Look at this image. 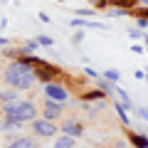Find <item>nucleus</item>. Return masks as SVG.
<instances>
[{"instance_id":"f257e3e1","label":"nucleus","mask_w":148,"mask_h":148,"mask_svg":"<svg viewBox=\"0 0 148 148\" xmlns=\"http://www.w3.org/2000/svg\"><path fill=\"white\" fill-rule=\"evenodd\" d=\"M3 82H5V86H10V89H15V91H27V89H32V86L37 84L32 67L22 64L20 59L10 62L3 69Z\"/></svg>"},{"instance_id":"f03ea898","label":"nucleus","mask_w":148,"mask_h":148,"mask_svg":"<svg viewBox=\"0 0 148 148\" xmlns=\"http://www.w3.org/2000/svg\"><path fill=\"white\" fill-rule=\"evenodd\" d=\"M3 109V116L8 119V121H15V123H30L37 119V104L35 101H27V99H17L12 101V104H5L0 106Z\"/></svg>"},{"instance_id":"7ed1b4c3","label":"nucleus","mask_w":148,"mask_h":148,"mask_svg":"<svg viewBox=\"0 0 148 148\" xmlns=\"http://www.w3.org/2000/svg\"><path fill=\"white\" fill-rule=\"evenodd\" d=\"M32 72H35V79L42 82V84L57 82L59 77H62V69H59L57 64H49V62H45V59H40V57H37L35 64H32Z\"/></svg>"},{"instance_id":"20e7f679","label":"nucleus","mask_w":148,"mask_h":148,"mask_svg":"<svg viewBox=\"0 0 148 148\" xmlns=\"http://www.w3.org/2000/svg\"><path fill=\"white\" fill-rule=\"evenodd\" d=\"M30 128L35 133V138H54L59 133V126L54 121H47V119H35V121H30Z\"/></svg>"},{"instance_id":"39448f33","label":"nucleus","mask_w":148,"mask_h":148,"mask_svg":"<svg viewBox=\"0 0 148 148\" xmlns=\"http://www.w3.org/2000/svg\"><path fill=\"white\" fill-rule=\"evenodd\" d=\"M45 99L57 101V104H67L69 91H67V86L59 84V82H47V84H45Z\"/></svg>"},{"instance_id":"423d86ee","label":"nucleus","mask_w":148,"mask_h":148,"mask_svg":"<svg viewBox=\"0 0 148 148\" xmlns=\"http://www.w3.org/2000/svg\"><path fill=\"white\" fill-rule=\"evenodd\" d=\"M62 114H64V104H57V101L45 99V104H42V119L57 123V119H62Z\"/></svg>"},{"instance_id":"0eeeda50","label":"nucleus","mask_w":148,"mask_h":148,"mask_svg":"<svg viewBox=\"0 0 148 148\" xmlns=\"http://www.w3.org/2000/svg\"><path fill=\"white\" fill-rule=\"evenodd\" d=\"M59 131L67 133V136H72V138H79L82 133H84V126H82L79 119H64V121L59 123Z\"/></svg>"},{"instance_id":"6e6552de","label":"nucleus","mask_w":148,"mask_h":148,"mask_svg":"<svg viewBox=\"0 0 148 148\" xmlns=\"http://www.w3.org/2000/svg\"><path fill=\"white\" fill-rule=\"evenodd\" d=\"M5 148H40L37 146V138H30V136H17L8 143Z\"/></svg>"},{"instance_id":"1a4fd4ad","label":"nucleus","mask_w":148,"mask_h":148,"mask_svg":"<svg viewBox=\"0 0 148 148\" xmlns=\"http://www.w3.org/2000/svg\"><path fill=\"white\" fill-rule=\"evenodd\" d=\"M109 8H119V10H136L138 0H109Z\"/></svg>"},{"instance_id":"9d476101","label":"nucleus","mask_w":148,"mask_h":148,"mask_svg":"<svg viewBox=\"0 0 148 148\" xmlns=\"http://www.w3.org/2000/svg\"><path fill=\"white\" fill-rule=\"evenodd\" d=\"M82 99H84V104H91V101H106L109 96H106L101 89H91V91H84Z\"/></svg>"},{"instance_id":"9b49d317","label":"nucleus","mask_w":148,"mask_h":148,"mask_svg":"<svg viewBox=\"0 0 148 148\" xmlns=\"http://www.w3.org/2000/svg\"><path fill=\"white\" fill-rule=\"evenodd\" d=\"M128 143H131V146H136V148H148V136L128 131Z\"/></svg>"},{"instance_id":"f8f14e48","label":"nucleus","mask_w":148,"mask_h":148,"mask_svg":"<svg viewBox=\"0 0 148 148\" xmlns=\"http://www.w3.org/2000/svg\"><path fill=\"white\" fill-rule=\"evenodd\" d=\"M20 96H17V91L15 89H0V106H5V104H12V101H17Z\"/></svg>"},{"instance_id":"ddd939ff","label":"nucleus","mask_w":148,"mask_h":148,"mask_svg":"<svg viewBox=\"0 0 148 148\" xmlns=\"http://www.w3.org/2000/svg\"><path fill=\"white\" fill-rule=\"evenodd\" d=\"M96 84H99V89L104 91L109 99H111V96H116V84H111L109 79H101V77H99V79H96Z\"/></svg>"},{"instance_id":"4468645a","label":"nucleus","mask_w":148,"mask_h":148,"mask_svg":"<svg viewBox=\"0 0 148 148\" xmlns=\"http://www.w3.org/2000/svg\"><path fill=\"white\" fill-rule=\"evenodd\" d=\"M52 148H74V138L67 136V133H62V136L54 138V146Z\"/></svg>"},{"instance_id":"2eb2a0df","label":"nucleus","mask_w":148,"mask_h":148,"mask_svg":"<svg viewBox=\"0 0 148 148\" xmlns=\"http://www.w3.org/2000/svg\"><path fill=\"white\" fill-rule=\"evenodd\" d=\"M101 77H104V79H109L111 84H119V79H121V72H119V69H106Z\"/></svg>"},{"instance_id":"dca6fc26","label":"nucleus","mask_w":148,"mask_h":148,"mask_svg":"<svg viewBox=\"0 0 148 148\" xmlns=\"http://www.w3.org/2000/svg\"><path fill=\"white\" fill-rule=\"evenodd\" d=\"M114 109H116V114H119V119H121V121H123V123H126V126H128V123H131V119H128V114H126V109H123L121 104H114Z\"/></svg>"},{"instance_id":"f3484780","label":"nucleus","mask_w":148,"mask_h":148,"mask_svg":"<svg viewBox=\"0 0 148 148\" xmlns=\"http://www.w3.org/2000/svg\"><path fill=\"white\" fill-rule=\"evenodd\" d=\"M35 42H37V45H42V47H52V42H54V40H52L49 35H40V37L35 40Z\"/></svg>"},{"instance_id":"a211bd4d","label":"nucleus","mask_w":148,"mask_h":148,"mask_svg":"<svg viewBox=\"0 0 148 148\" xmlns=\"http://www.w3.org/2000/svg\"><path fill=\"white\" fill-rule=\"evenodd\" d=\"M128 37L131 40H141V30L138 27H128Z\"/></svg>"},{"instance_id":"6ab92c4d","label":"nucleus","mask_w":148,"mask_h":148,"mask_svg":"<svg viewBox=\"0 0 148 148\" xmlns=\"http://www.w3.org/2000/svg\"><path fill=\"white\" fill-rule=\"evenodd\" d=\"M72 42L74 45H82V42H84V32H74V35H72Z\"/></svg>"},{"instance_id":"aec40b11","label":"nucleus","mask_w":148,"mask_h":148,"mask_svg":"<svg viewBox=\"0 0 148 148\" xmlns=\"http://www.w3.org/2000/svg\"><path fill=\"white\" fill-rule=\"evenodd\" d=\"M84 74H86V77H91V79H99V77H101V74L96 72V69H91V67H86V69H84Z\"/></svg>"},{"instance_id":"412c9836","label":"nucleus","mask_w":148,"mask_h":148,"mask_svg":"<svg viewBox=\"0 0 148 148\" xmlns=\"http://www.w3.org/2000/svg\"><path fill=\"white\" fill-rule=\"evenodd\" d=\"M136 111H138V116H141V119H143V121H146V123H148V109H146V106H138V109H136Z\"/></svg>"},{"instance_id":"4be33fe9","label":"nucleus","mask_w":148,"mask_h":148,"mask_svg":"<svg viewBox=\"0 0 148 148\" xmlns=\"http://www.w3.org/2000/svg\"><path fill=\"white\" fill-rule=\"evenodd\" d=\"M136 27H138V30H146V27H148V20H146V17H136Z\"/></svg>"},{"instance_id":"5701e85b","label":"nucleus","mask_w":148,"mask_h":148,"mask_svg":"<svg viewBox=\"0 0 148 148\" xmlns=\"http://www.w3.org/2000/svg\"><path fill=\"white\" fill-rule=\"evenodd\" d=\"M131 15H136V17H146V20H148V8H143V10H131Z\"/></svg>"},{"instance_id":"b1692460","label":"nucleus","mask_w":148,"mask_h":148,"mask_svg":"<svg viewBox=\"0 0 148 148\" xmlns=\"http://www.w3.org/2000/svg\"><path fill=\"white\" fill-rule=\"evenodd\" d=\"M77 15L86 17V15H94V8H82V10H77Z\"/></svg>"},{"instance_id":"393cba45","label":"nucleus","mask_w":148,"mask_h":148,"mask_svg":"<svg viewBox=\"0 0 148 148\" xmlns=\"http://www.w3.org/2000/svg\"><path fill=\"white\" fill-rule=\"evenodd\" d=\"M10 42H12V40H8V37L0 35V47H10Z\"/></svg>"},{"instance_id":"a878e982","label":"nucleus","mask_w":148,"mask_h":148,"mask_svg":"<svg viewBox=\"0 0 148 148\" xmlns=\"http://www.w3.org/2000/svg\"><path fill=\"white\" fill-rule=\"evenodd\" d=\"M131 49H133V52H136V54H143V52H146V49H143V47H141V45H133V47H131Z\"/></svg>"},{"instance_id":"bb28decb","label":"nucleus","mask_w":148,"mask_h":148,"mask_svg":"<svg viewBox=\"0 0 148 148\" xmlns=\"http://www.w3.org/2000/svg\"><path fill=\"white\" fill-rule=\"evenodd\" d=\"M40 20H42V22H52V20H49V15H47V12H40Z\"/></svg>"},{"instance_id":"cd10ccee","label":"nucleus","mask_w":148,"mask_h":148,"mask_svg":"<svg viewBox=\"0 0 148 148\" xmlns=\"http://www.w3.org/2000/svg\"><path fill=\"white\" fill-rule=\"evenodd\" d=\"M143 79H146V82H148V69H146V72H143Z\"/></svg>"},{"instance_id":"c85d7f7f","label":"nucleus","mask_w":148,"mask_h":148,"mask_svg":"<svg viewBox=\"0 0 148 148\" xmlns=\"http://www.w3.org/2000/svg\"><path fill=\"white\" fill-rule=\"evenodd\" d=\"M138 3H143V5H146V8H148V0H138Z\"/></svg>"},{"instance_id":"c756f323","label":"nucleus","mask_w":148,"mask_h":148,"mask_svg":"<svg viewBox=\"0 0 148 148\" xmlns=\"http://www.w3.org/2000/svg\"><path fill=\"white\" fill-rule=\"evenodd\" d=\"M57 3H64V0H57Z\"/></svg>"},{"instance_id":"7c9ffc66","label":"nucleus","mask_w":148,"mask_h":148,"mask_svg":"<svg viewBox=\"0 0 148 148\" xmlns=\"http://www.w3.org/2000/svg\"><path fill=\"white\" fill-rule=\"evenodd\" d=\"M116 148H119V146H116Z\"/></svg>"}]
</instances>
